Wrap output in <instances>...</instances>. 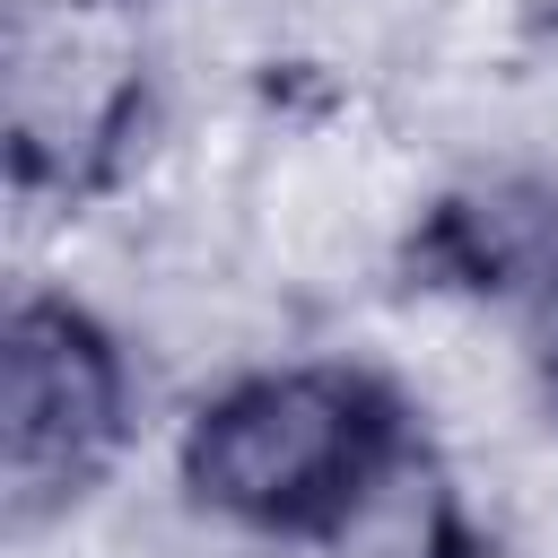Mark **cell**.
<instances>
[{
    "label": "cell",
    "mask_w": 558,
    "mask_h": 558,
    "mask_svg": "<svg viewBox=\"0 0 558 558\" xmlns=\"http://www.w3.org/2000/svg\"><path fill=\"white\" fill-rule=\"evenodd\" d=\"M262 558H497V541L471 471L445 445L401 436L323 523L270 541Z\"/></svg>",
    "instance_id": "cell-5"
},
{
    "label": "cell",
    "mask_w": 558,
    "mask_h": 558,
    "mask_svg": "<svg viewBox=\"0 0 558 558\" xmlns=\"http://www.w3.org/2000/svg\"><path fill=\"white\" fill-rule=\"evenodd\" d=\"M445 192L436 148L384 87L279 78L235 166V262L279 296L392 288Z\"/></svg>",
    "instance_id": "cell-1"
},
{
    "label": "cell",
    "mask_w": 558,
    "mask_h": 558,
    "mask_svg": "<svg viewBox=\"0 0 558 558\" xmlns=\"http://www.w3.org/2000/svg\"><path fill=\"white\" fill-rule=\"evenodd\" d=\"M480 514H488L497 558H558V410L488 453Z\"/></svg>",
    "instance_id": "cell-6"
},
{
    "label": "cell",
    "mask_w": 558,
    "mask_h": 558,
    "mask_svg": "<svg viewBox=\"0 0 558 558\" xmlns=\"http://www.w3.org/2000/svg\"><path fill=\"white\" fill-rule=\"evenodd\" d=\"M410 427L366 349H262L192 392L174 418V497L235 549L323 523Z\"/></svg>",
    "instance_id": "cell-2"
},
{
    "label": "cell",
    "mask_w": 558,
    "mask_h": 558,
    "mask_svg": "<svg viewBox=\"0 0 558 558\" xmlns=\"http://www.w3.org/2000/svg\"><path fill=\"white\" fill-rule=\"evenodd\" d=\"M140 340L78 288H17L0 323V497L9 532L70 523L140 436Z\"/></svg>",
    "instance_id": "cell-4"
},
{
    "label": "cell",
    "mask_w": 558,
    "mask_h": 558,
    "mask_svg": "<svg viewBox=\"0 0 558 558\" xmlns=\"http://www.w3.org/2000/svg\"><path fill=\"white\" fill-rule=\"evenodd\" d=\"M166 26L157 0H9L0 140L17 201L87 209L157 140Z\"/></svg>",
    "instance_id": "cell-3"
},
{
    "label": "cell",
    "mask_w": 558,
    "mask_h": 558,
    "mask_svg": "<svg viewBox=\"0 0 558 558\" xmlns=\"http://www.w3.org/2000/svg\"><path fill=\"white\" fill-rule=\"evenodd\" d=\"M532 340H541V375H549V410H558V270L532 296Z\"/></svg>",
    "instance_id": "cell-7"
}]
</instances>
